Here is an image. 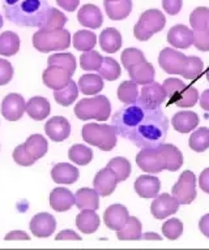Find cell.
Here are the masks:
<instances>
[{"label": "cell", "instance_id": "cell-40", "mask_svg": "<svg viewBox=\"0 0 209 250\" xmlns=\"http://www.w3.org/2000/svg\"><path fill=\"white\" fill-rule=\"evenodd\" d=\"M188 145L189 147L196 152H203L209 148V128L203 126V128L196 129L189 136Z\"/></svg>", "mask_w": 209, "mask_h": 250}, {"label": "cell", "instance_id": "cell-47", "mask_svg": "<svg viewBox=\"0 0 209 250\" xmlns=\"http://www.w3.org/2000/svg\"><path fill=\"white\" fill-rule=\"evenodd\" d=\"M203 69H204V64H203V60L197 56H188L187 58V65H186L185 70L182 76L186 78V80H196L201 76L203 73Z\"/></svg>", "mask_w": 209, "mask_h": 250}, {"label": "cell", "instance_id": "cell-35", "mask_svg": "<svg viewBox=\"0 0 209 250\" xmlns=\"http://www.w3.org/2000/svg\"><path fill=\"white\" fill-rule=\"evenodd\" d=\"M77 97H79V86H77V83L75 81H72V80L68 82V85L66 87H63V89L54 90V98H55V101L60 105H63V107L71 105L77 99Z\"/></svg>", "mask_w": 209, "mask_h": 250}, {"label": "cell", "instance_id": "cell-17", "mask_svg": "<svg viewBox=\"0 0 209 250\" xmlns=\"http://www.w3.org/2000/svg\"><path fill=\"white\" fill-rule=\"evenodd\" d=\"M116 184H118L116 175H115L114 171L110 169L109 167L103 168V169H101L99 172H97V175H95L94 177V181H93L94 189L98 191V194L101 195V197H107V195H110L111 193L115 190Z\"/></svg>", "mask_w": 209, "mask_h": 250}, {"label": "cell", "instance_id": "cell-55", "mask_svg": "<svg viewBox=\"0 0 209 250\" xmlns=\"http://www.w3.org/2000/svg\"><path fill=\"white\" fill-rule=\"evenodd\" d=\"M55 240H58V241L59 240H76V241H79V240H81V237H80V234H77L73 230L64 229L60 233L56 234Z\"/></svg>", "mask_w": 209, "mask_h": 250}, {"label": "cell", "instance_id": "cell-57", "mask_svg": "<svg viewBox=\"0 0 209 250\" xmlns=\"http://www.w3.org/2000/svg\"><path fill=\"white\" fill-rule=\"evenodd\" d=\"M5 240H30L28 233H25L24 230H12V232H9L7 236H5Z\"/></svg>", "mask_w": 209, "mask_h": 250}, {"label": "cell", "instance_id": "cell-12", "mask_svg": "<svg viewBox=\"0 0 209 250\" xmlns=\"http://www.w3.org/2000/svg\"><path fill=\"white\" fill-rule=\"evenodd\" d=\"M26 111V102L20 94H8L1 103V115L8 121L20 120Z\"/></svg>", "mask_w": 209, "mask_h": 250}, {"label": "cell", "instance_id": "cell-37", "mask_svg": "<svg viewBox=\"0 0 209 250\" xmlns=\"http://www.w3.org/2000/svg\"><path fill=\"white\" fill-rule=\"evenodd\" d=\"M68 158L76 163L77 166H87L93 159V151L91 147L84 146L81 144L73 145L70 151H68Z\"/></svg>", "mask_w": 209, "mask_h": 250}, {"label": "cell", "instance_id": "cell-28", "mask_svg": "<svg viewBox=\"0 0 209 250\" xmlns=\"http://www.w3.org/2000/svg\"><path fill=\"white\" fill-rule=\"evenodd\" d=\"M122 43V34L115 27H107L99 35V46L107 54L118 52Z\"/></svg>", "mask_w": 209, "mask_h": 250}, {"label": "cell", "instance_id": "cell-32", "mask_svg": "<svg viewBox=\"0 0 209 250\" xmlns=\"http://www.w3.org/2000/svg\"><path fill=\"white\" fill-rule=\"evenodd\" d=\"M80 91L85 95H95L103 89V78L99 74L88 73L81 76L77 82Z\"/></svg>", "mask_w": 209, "mask_h": 250}, {"label": "cell", "instance_id": "cell-58", "mask_svg": "<svg viewBox=\"0 0 209 250\" xmlns=\"http://www.w3.org/2000/svg\"><path fill=\"white\" fill-rule=\"evenodd\" d=\"M199 228H200L201 233L204 234L205 237L209 238V214L204 215L199 222Z\"/></svg>", "mask_w": 209, "mask_h": 250}, {"label": "cell", "instance_id": "cell-6", "mask_svg": "<svg viewBox=\"0 0 209 250\" xmlns=\"http://www.w3.org/2000/svg\"><path fill=\"white\" fill-rule=\"evenodd\" d=\"M33 46L40 52L67 50L71 46V34L66 29L59 30H40L33 35Z\"/></svg>", "mask_w": 209, "mask_h": 250}, {"label": "cell", "instance_id": "cell-39", "mask_svg": "<svg viewBox=\"0 0 209 250\" xmlns=\"http://www.w3.org/2000/svg\"><path fill=\"white\" fill-rule=\"evenodd\" d=\"M97 44V37L93 31L80 30L76 31L73 35V46L79 51H91Z\"/></svg>", "mask_w": 209, "mask_h": 250}, {"label": "cell", "instance_id": "cell-9", "mask_svg": "<svg viewBox=\"0 0 209 250\" xmlns=\"http://www.w3.org/2000/svg\"><path fill=\"white\" fill-rule=\"evenodd\" d=\"M136 163L148 173H160L166 169L165 158L157 147H142L136 156Z\"/></svg>", "mask_w": 209, "mask_h": 250}, {"label": "cell", "instance_id": "cell-49", "mask_svg": "<svg viewBox=\"0 0 209 250\" xmlns=\"http://www.w3.org/2000/svg\"><path fill=\"white\" fill-rule=\"evenodd\" d=\"M142 60H145V56L139 48H126L122 52V64L127 70Z\"/></svg>", "mask_w": 209, "mask_h": 250}, {"label": "cell", "instance_id": "cell-19", "mask_svg": "<svg viewBox=\"0 0 209 250\" xmlns=\"http://www.w3.org/2000/svg\"><path fill=\"white\" fill-rule=\"evenodd\" d=\"M130 218L128 210L123 205H111L110 207H107L103 215V220L110 229L119 230L122 229L124 224L127 223Z\"/></svg>", "mask_w": 209, "mask_h": 250}, {"label": "cell", "instance_id": "cell-29", "mask_svg": "<svg viewBox=\"0 0 209 250\" xmlns=\"http://www.w3.org/2000/svg\"><path fill=\"white\" fill-rule=\"evenodd\" d=\"M50 102L44 97H33L26 103V112L33 120H45L50 115Z\"/></svg>", "mask_w": 209, "mask_h": 250}, {"label": "cell", "instance_id": "cell-5", "mask_svg": "<svg viewBox=\"0 0 209 250\" xmlns=\"http://www.w3.org/2000/svg\"><path fill=\"white\" fill-rule=\"evenodd\" d=\"M75 115L80 120L95 119L98 121H106L111 115L110 101L105 95L84 98L76 104Z\"/></svg>", "mask_w": 209, "mask_h": 250}, {"label": "cell", "instance_id": "cell-33", "mask_svg": "<svg viewBox=\"0 0 209 250\" xmlns=\"http://www.w3.org/2000/svg\"><path fill=\"white\" fill-rule=\"evenodd\" d=\"M119 240L130 241V240H140L142 236V226L140 220L135 216H130L122 229L116 230Z\"/></svg>", "mask_w": 209, "mask_h": 250}, {"label": "cell", "instance_id": "cell-41", "mask_svg": "<svg viewBox=\"0 0 209 250\" xmlns=\"http://www.w3.org/2000/svg\"><path fill=\"white\" fill-rule=\"evenodd\" d=\"M118 98L119 101L124 104H132L136 103L139 98L138 83L135 81H124L118 87Z\"/></svg>", "mask_w": 209, "mask_h": 250}, {"label": "cell", "instance_id": "cell-52", "mask_svg": "<svg viewBox=\"0 0 209 250\" xmlns=\"http://www.w3.org/2000/svg\"><path fill=\"white\" fill-rule=\"evenodd\" d=\"M13 77V66L5 59H0V86L7 85Z\"/></svg>", "mask_w": 209, "mask_h": 250}, {"label": "cell", "instance_id": "cell-11", "mask_svg": "<svg viewBox=\"0 0 209 250\" xmlns=\"http://www.w3.org/2000/svg\"><path fill=\"white\" fill-rule=\"evenodd\" d=\"M166 91L163 86L158 82H150L142 86L136 103L145 108H160V105L166 101Z\"/></svg>", "mask_w": 209, "mask_h": 250}, {"label": "cell", "instance_id": "cell-24", "mask_svg": "<svg viewBox=\"0 0 209 250\" xmlns=\"http://www.w3.org/2000/svg\"><path fill=\"white\" fill-rule=\"evenodd\" d=\"M199 116L192 111H181L171 119L173 128L179 133H189L199 125Z\"/></svg>", "mask_w": 209, "mask_h": 250}, {"label": "cell", "instance_id": "cell-62", "mask_svg": "<svg viewBox=\"0 0 209 250\" xmlns=\"http://www.w3.org/2000/svg\"><path fill=\"white\" fill-rule=\"evenodd\" d=\"M205 74H207V80H208V81H209V68H208V69H207V73H205Z\"/></svg>", "mask_w": 209, "mask_h": 250}, {"label": "cell", "instance_id": "cell-43", "mask_svg": "<svg viewBox=\"0 0 209 250\" xmlns=\"http://www.w3.org/2000/svg\"><path fill=\"white\" fill-rule=\"evenodd\" d=\"M120 73H122V69H120V65L115 59L103 58L102 65L98 69V74L101 77L107 80V81H115L120 77Z\"/></svg>", "mask_w": 209, "mask_h": 250}, {"label": "cell", "instance_id": "cell-25", "mask_svg": "<svg viewBox=\"0 0 209 250\" xmlns=\"http://www.w3.org/2000/svg\"><path fill=\"white\" fill-rule=\"evenodd\" d=\"M80 172L70 163H58L51 169V177L56 184H73L77 181Z\"/></svg>", "mask_w": 209, "mask_h": 250}, {"label": "cell", "instance_id": "cell-3", "mask_svg": "<svg viewBox=\"0 0 209 250\" xmlns=\"http://www.w3.org/2000/svg\"><path fill=\"white\" fill-rule=\"evenodd\" d=\"M169 98V104H175L181 108H189L199 101V91L193 86H187L179 78H167L162 83Z\"/></svg>", "mask_w": 209, "mask_h": 250}, {"label": "cell", "instance_id": "cell-2", "mask_svg": "<svg viewBox=\"0 0 209 250\" xmlns=\"http://www.w3.org/2000/svg\"><path fill=\"white\" fill-rule=\"evenodd\" d=\"M8 21L25 27H41L50 9L47 0H4Z\"/></svg>", "mask_w": 209, "mask_h": 250}, {"label": "cell", "instance_id": "cell-4", "mask_svg": "<svg viewBox=\"0 0 209 250\" xmlns=\"http://www.w3.org/2000/svg\"><path fill=\"white\" fill-rule=\"evenodd\" d=\"M83 138L87 144L101 148L102 151H110L116 145V130L113 125L89 123L83 126Z\"/></svg>", "mask_w": 209, "mask_h": 250}, {"label": "cell", "instance_id": "cell-10", "mask_svg": "<svg viewBox=\"0 0 209 250\" xmlns=\"http://www.w3.org/2000/svg\"><path fill=\"white\" fill-rule=\"evenodd\" d=\"M187 58L179 51L166 47L160 52L158 62L162 69L169 74H182L187 65Z\"/></svg>", "mask_w": 209, "mask_h": 250}, {"label": "cell", "instance_id": "cell-44", "mask_svg": "<svg viewBox=\"0 0 209 250\" xmlns=\"http://www.w3.org/2000/svg\"><path fill=\"white\" fill-rule=\"evenodd\" d=\"M48 65L62 66L64 69L70 70L72 74L76 70V59L75 56L70 52H59V54L51 55L47 60Z\"/></svg>", "mask_w": 209, "mask_h": 250}, {"label": "cell", "instance_id": "cell-34", "mask_svg": "<svg viewBox=\"0 0 209 250\" xmlns=\"http://www.w3.org/2000/svg\"><path fill=\"white\" fill-rule=\"evenodd\" d=\"M20 50V38L13 31H4L0 34V55L13 56Z\"/></svg>", "mask_w": 209, "mask_h": 250}, {"label": "cell", "instance_id": "cell-38", "mask_svg": "<svg viewBox=\"0 0 209 250\" xmlns=\"http://www.w3.org/2000/svg\"><path fill=\"white\" fill-rule=\"evenodd\" d=\"M66 23H67V17H66L63 12L58 11L56 8L50 7L47 16H46V19H45L44 23H42V26L40 29H44V30H59V29H63Z\"/></svg>", "mask_w": 209, "mask_h": 250}, {"label": "cell", "instance_id": "cell-27", "mask_svg": "<svg viewBox=\"0 0 209 250\" xmlns=\"http://www.w3.org/2000/svg\"><path fill=\"white\" fill-rule=\"evenodd\" d=\"M158 148L165 158L167 171L175 172L183 166V154L177 146H174L173 144H163L162 142L161 145H158Z\"/></svg>", "mask_w": 209, "mask_h": 250}, {"label": "cell", "instance_id": "cell-14", "mask_svg": "<svg viewBox=\"0 0 209 250\" xmlns=\"http://www.w3.org/2000/svg\"><path fill=\"white\" fill-rule=\"evenodd\" d=\"M179 208V202L173 195L163 193L154 198L153 203L150 205V212L156 219H166L170 215L175 214Z\"/></svg>", "mask_w": 209, "mask_h": 250}, {"label": "cell", "instance_id": "cell-45", "mask_svg": "<svg viewBox=\"0 0 209 250\" xmlns=\"http://www.w3.org/2000/svg\"><path fill=\"white\" fill-rule=\"evenodd\" d=\"M103 62V58L97 51H85L80 56V66L84 70H98Z\"/></svg>", "mask_w": 209, "mask_h": 250}, {"label": "cell", "instance_id": "cell-46", "mask_svg": "<svg viewBox=\"0 0 209 250\" xmlns=\"http://www.w3.org/2000/svg\"><path fill=\"white\" fill-rule=\"evenodd\" d=\"M189 23H191V27H192L193 30L209 27V8H195L191 16H189Z\"/></svg>", "mask_w": 209, "mask_h": 250}, {"label": "cell", "instance_id": "cell-56", "mask_svg": "<svg viewBox=\"0 0 209 250\" xmlns=\"http://www.w3.org/2000/svg\"><path fill=\"white\" fill-rule=\"evenodd\" d=\"M199 185H200L201 190L209 194V168H205L204 171L200 173V177H199Z\"/></svg>", "mask_w": 209, "mask_h": 250}, {"label": "cell", "instance_id": "cell-50", "mask_svg": "<svg viewBox=\"0 0 209 250\" xmlns=\"http://www.w3.org/2000/svg\"><path fill=\"white\" fill-rule=\"evenodd\" d=\"M13 160L16 162L19 166H23V167H29L34 164L36 159L30 155V152L26 150V146L25 144L19 145L15 150H13Z\"/></svg>", "mask_w": 209, "mask_h": 250}, {"label": "cell", "instance_id": "cell-21", "mask_svg": "<svg viewBox=\"0 0 209 250\" xmlns=\"http://www.w3.org/2000/svg\"><path fill=\"white\" fill-rule=\"evenodd\" d=\"M77 20L79 22L85 27L91 29H98L103 22L102 12L99 11V8L94 4H85L80 8L77 13Z\"/></svg>", "mask_w": 209, "mask_h": 250}, {"label": "cell", "instance_id": "cell-20", "mask_svg": "<svg viewBox=\"0 0 209 250\" xmlns=\"http://www.w3.org/2000/svg\"><path fill=\"white\" fill-rule=\"evenodd\" d=\"M167 42L175 48H188L193 44V31L186 25H175L167 33Z\"/></svg>", "mask_w": 209, "mask_h": 250}, {"label": "cell", "instance_id": "cell-63", "mask_svg": "<svg viewBox=\"0 0 209 250\" xmlns=\"http://www.w3.org/2000/svg\"><path fill=\"white\" fill-rule=\"evenodd\" d=\"M109 1H116V0H109Z\"/></svg>", "mask_w": 209, "mask_h": 250}, {"label": "cell", "instance_id": "cell-26", "mask_svg": "<svg viewBox=\"0 0 209 250\" xmlns=\"http://www.w3.org/2000/svg\"><path fill=\"white\" fill-rule=\"evenodd\" d=\"M75 205L80 210H97L99 207L98 191L91 188H81L76 191Z\"/></svg>", "mask_w": 209, "mask_h": 250}, {"label": "cell", "instance_id": "cell-8", "mask_svg": "<svg viewBox=\"0 0 209 250\" xmlns=\"http://www.w3.org/2000/svg\"><path fill=\"white\" fill-rule=\"evenodd\" d=\"M179 205H189L196 198V177L192 171H185L171 189Z\"/></svg>", "mask_w": 209, "mask_h": 250}, {"label": "cell", "instance_id": "cell-53", "mask_svg": "<svg viewBox=\"0 0 209 250\" xmlns=\"http://www.w3.org/2000/svg\"><path fill=\"white\" fill-rule=\"evenodd\" d=\"M182 5H183V0H162L163 11L171 16L178 15L181 12Z\"/></svg>", "mask_w": 209, "mask_h": 250}, {"label": "cell", "instance_id": "cell-42", "mask_svg": "<svg viewBox=\"0 0 209 250\" xmlns=\"http://www.w3.org/2000/svg\"><path fill=\"white\" fill-rule=\"evenodd\" d=\"M107 167L114 171V173L116 175V179H118V183L126 181L131 175V163L126 158H122V156L113 158L107 163Z\"/></svg>", "mask_w": 209, "mask_h": 250}, {"label": "cell", "instance_id": "cell-51", "mask_svg": "<svg viewBox=\"0 0 209 250\" xmlns=\"http://www.w3.org/2000/svg\"><path fill=\"white\" fill-rule=\"evenodd\" d=\"M193 46L199 51H209V27L193 30Z\"/></svg>", "mask_w": 209, "mask_h": 250}, {"label": "cell", "instance_id": "cell-1", "mask_svg": "<svg viewBox=\"0 0 209 250\" xmlns=\"http://www.w3.org/2000/svg\"><path fill=\"white\" fill-rule=\"evenodd\" d=\"M116 134L138 147H157L165 141L169 120L161 108H145L138 103L126 104L113 116Z\"/></svg>", "mask_w": 209, "mask_h": 250}, {"label": "cell", "instance_id": "cell-54", "mask_svg": "<svg viewBox=\"0 0 209 250\" xmlns=\"http://www.w3.org/2000/svg\"><path fill=\"white\" fill-rule=\"evenodd\" d=\"M56 4L60 8H63L64 11L73 12L77 9L80 4V0H56Z\"/></svg>", "mask_w": 209, "mask_h": 250}, {"label": "cell", "instance_id": "cell-22", "mask_svg": "<svg viewBox=\"0 0 209 250\" xmlns=\"http://www.w3.org/2000/svg\"><path fill=\"white\" fill-rule=\"evenodd\" d=\"M75 205V195L67 188H55L50 193V206L58 212L68 211Z\"/></svg>", "mask_w": 209, "mask_h": 250}, {"label": "cell", "instance_id": "cell-16", "mask_svg": "<svg viewBox=\"0 0 209 250\" xmlns=\"http://www.w3.org/2000/svg\"><path fill=\"white\" fill-rule=\"evenodd\" d=\"M45 132L54 142H62L71 134V125L66 117L54 116L45 125Z\"/></svg>", "mask_w": 209, "mask_h": 250}, {"label": "cell", "instance_id": "cell-61", "mask_svg": "<svg viewBox=\"0 0 209 250\" xmlns=\"http://www.w3.org/2000/svg\"><path fill=\"white\" fill-rule=\"evenodd\" d=\"M3 26V17H1V15H0V27Z\"/></svg>", "mask_w": 209, "mask_h": 250}, {"label": "cell", "instance_id": "cell-48", "mask_svg": "<svg viewBox=\"0 0 209 250\" xmlns=\"http://www.w3.org/2000/svg\"><path fill=\"white\" fill-rule=\"evenodd\" d=\"M162 233L169 240H178L183 233V223L179 219H169L162 226Z\"/></svg>", "mask_w": 209, "mask_h": 250}, {"label": "cell", "instance_id": "cell-30", "mask_svg": "<svg viewBox=\"0 0 209 250\" xmlns=\"http://www.w3.org/2000/svg\"><path fill=\"white\" fill-rule=\"evenodd\" d=\"M103 5H105L107 16L114 21L124 20L130 16L132 11V0H116V1L105 0Z\"/></svg>", "mask_w": 209, "mask_h": 250}, {"label": "cell", "instance_id": "cell-15", "mask_svg": "<svg viewBox=\"0 0 209 250\" xmlns=\"http://www.w3.org/2000/svg\"><path fill=\"white\" fill-rule=\"evenodd\" d=\"M56 228V220L48 212H40L33 216L30 220V230L36 237H50Z\"/></svg>", "mask_w": 209, "mask_h": 250}, {"label": "cell", "instance_id": "cell-31", "mask_svg": "<svg viewBox=\"0 0 209 250\" xmlns=\"http://www.w3.org/2000/svg\"><path fill=\"white\" fill-rule=\"evenodd\" d=\"M99 216L95 210H83L76 216V226L83 233H94L99 227Z\"/></svg>", "mask_w": 209, "mask_h": 250}, {"label": "cell", "instance_id": "cell-7", "mask_svg": "<svg viewBox=\"0 0 209 250\" xmlns=\"http://www.w3.org/2000/svg\"><path fill=\"white\" fill-rule=\"evenodd\" d=\"M166 19L158 9H148L140 16L139 22L134 27V35L139 41H148L153 34L165 27Z\"/></svg>", "mask_w": 209, "mask_h": 250}, {"label": "cell", "instance_id": "cell-59", "mask_svg": "<svg viewBox=\"0 0 209 250\" xmlns=\"http://www.w3.org/2000/svg\"><path fill=\"white\" fill-rule=\"evenodd\" d=\"M200 105L201 108L205 111H209V89H207L200 97Z\"/></svg>", "mask_w": 209, "mask_h": 250}, {"label": "cell", "instance_id": "cell-23", "mask_svg": "<svg viewBox=\"0 0 209 250\" xmlns=\"http://www.w3.org/2000/svg\"><path fill=\"white\" fill-rule=\"evenodd\" d=\"M128 74L132 81H135L138 85H146L150 82L154 81L156 77V70H154L153 65L148 62L146 60L135 64L128 69Z\"/></svg>", "mask_w": 209, "mask_h": 250}, {"label": "cell", "instance_id": "cell-60", "mask_svg": "<svg viewBox=\"0 0 209 250\" xmlns=\"http://www.w3.org/2000/svg\"><path fill=\"white\" fill-rule=\"evenodd\" d=\"M142 240H162V237L157 233H145L141 236Z\"/></svg>", "mask_w": 209, "mask_h": 250}, {"label": "cell", "instance_id": "cell-36", "mask_svg": "<svg viewBox=\"0 0 209 250\" xmlns=\"http://www.w3.org/2000/svg\"><path fill=\"white\" fill-rule=\"evenodd\" d=\"M25 146H26V150L30 152V155L36 160L41 159L42 156L46 155L48 148L47 141L41 134H33V136L29 137L26 142H25Z\"/></svg>", "mask_w": 209, "mask_h": 250}, {"label": "cell", "instance_id": "cell-18", "mask_svg": "<svg viewBox=\"0 0 209 250\" xmlns=\"http://www.w3.org/2000/svg\"><path fill=\"white\" fill-rule=\"evenodd\" d=\"M160 189H161V181L156 176L141 175L135 181V190L141 198H156Z\"/></svg>", "mask_w": 209, "mask_h": 250}, {"label": "cell", "instance_id": "cell-13", "mask_svg": "<svg viewBox=\"0 0 209 250\" xmlns=\"http://www.w3.org/2000/svg\"><path fill=\"white\" fill-rule=\"evenodd\" d=\"M73 74L70 70L58 65H48L42 74L44 83L52 90L63 89L71 81Z\"/></svg>", "mask_w": 209, "mask_h": 250}]
</instances>
